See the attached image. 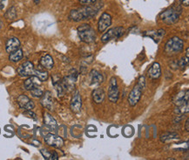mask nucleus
<instances>
[{
    "instance_id": "obj_1",
    "label": "nucleus",
    "mask_w": 189,
    "mask_h": 160,
    "mask_svg": "<svg viewBox=\"0 0 189 160\" xmlns=\"http://www.w3.org/2000/svg\"><path fill=\"white\" fill-rule=\"evenodd\" d=\"M102 6H103L102 2L97 0L93 5H86L84 7L71 11L69 14V19L71 20H73L75 22L90 19L96 16V14L100 10V8H102Z\"/></svg>"
},
{
    "instance_id": "obj_2",
    "label": "nucleus",
    "mask_w": 189,
    "mask_h": 160,
    "mask_svg": "<svg viewBox=\"0 0 189 160\" xmlns=\"http://www.w3.org/2000/svg\"><path fill=\"white\" fill-rule=\"evenodd\" d=\"M146 87V78L144 75H141L139 78L138 83L134 86V88L132 89L128 95V103L130 106L134 107L140 100L142 96V92Z\"/></svg>"
},
{
    "instance_id": "obj_3",
    "label": "nucleus",
    "mask_w": 189,
    "mask_h": 160,
    "mask_svg": "<svg viewBox=\"0 0 189 160\" xmlns=\"http://www.w3.org/2000/svg\"><path fill=\"white\" fill-rule=\"evenodd\" d=\"M78 34L81 41L90 44L96 40V32L94 29L88 24H83L78 27Z\"/></svg>"
},
{
    "instance_id": "obj_4",
    "label": "nucleus",
    "mask_w": 189,
    "mask_h": 160,
    "mask_svg": "<svg viewBox=\"0 0 189 160\" xmlns=\"http://www.w3.org/2000/svg\"><path fill=\"white\" fill-rule=\"evenodd\" d=\"M181 11H182V9L179 6H174V7H171L169 9L163 11L159 17L167 25L175 24L179 20Z\"/></svg>"
},
{
    "instance_id": "obj_5",
    "label": "nucleus",
    "mask_w": 189,
    "mask_h": 160,
    "mask_svg": "<svg viewBox=\"0 0 189 160\" xmlns=\"http://www.w3.org/2000/svg\"><path fill=\"white\" fill-rule=\"evenodd\" d=\"M183 47H184L183 40H180L178 37H174L166 42L165 51L168 54H175L180 53L183 50Z\"/></svg>"
},
{
    "instance_id": "obj_6",
    "label": "nucleus",
    "mask_w": 189,
    "mask_h": 160,
    "mask_svg": "<svg viewBox=\"0 0 189 160\" xmlns=\"http://www.w3.org/2000/svg\"><path fill=\"white\" fill-rule=\"evenodd\" d=\"M125 29L121 26H117L110 29L107 32H105L104 35L101 37V41L103 43H106L112 40H117L120 37L124 35Z\"/></svg>"
},
{
    "instance_id": "obj_7",
    "label": "nucleus",
    "mask_w": 189,
    "mask_h": 160,
    "mask_svg": "<svg viewBox=\"0 0 189 160\" xmlns=\"http://www.w3.org/2000/svg\"><path fill=\"white\" fill-rule=\"evenodd\" d=\"M120 96V90L117 83V79L115 77H112L109 82L108 88V98L112 102H117Z\"/></svg>"
},
{
    "instance_id": "obj_8",
    "label": "nucleus",
    "mask_w": 189,
    "mask_h": 160,
    "mask_svg": "<svg viewBox=\"0 0 189 160\" xmlns=\"http://www.w3.org/2000/svg\"><path fill=\"white\" fill-rule=\"evenodd\" d=\"M34 66L31 61H25L18 68V74L21 77H29L34 75Z\"/></svg>"
},
{
    "instance_id": "obj_9",
    "label": "nucleus",
    "mask_w": 189,
    "mask_h": 160,
    "mask_svg": "<svg viewBox=\"0 0 189 160\" xmlns=\"http://www.w3.org/2000/svg\"><path fill=\"white\" fill-rule=\"evenodd\" d=\"M45 142L50 146L54 148H61L64 145V140L62 137L55 135L53 133H48L45 136Z\"/></svg>"
},
{
    "instance_id": "obj_10",
    "label": "nucleus",
    "mask_w": 189,
    "mask_h": 160,
    "mask_svg": "<svg viewBox=\"0 0 189 160\" xmlns=\"http://www.w3.org/2000/svg\"><path fill=\"white\" fill-rule=\"evenodd\" d=\"M18 104L19 106L20 109H23L25 110H32L34 109L35 104L30 98L25 95H20L18 99Z\"/></svg>"
},
{
    "instance_id": "obj_11",
    "label": "nucleus",
    "mask_w": 189,
    "mask_h": 160,
    "mask_svg": "<svg viewBox=\"0 0 189 160\" xmlns=\"http://www.w3.org/2000/svg\"><path fill=\"white\" fill-rule=\"evenodd\" d=\"M112 25V17L110 14L104 12L101 17H100V20H99V24H98V29L99 32H103L106 30L110 25Z\"/></svg>"
},
{
    "instance_id": "obj_12",
    "label": "nucleus",
    "mask_w": 189,
    "mask_h": 160,
    "mask_svg": "<svg viewBox=\"0 0 189 160\" xmlns=\"http://www.w3.org/2000/svg\"><path fill=\"white\" fill-rule=\"evenodd\" d=\"M70 106H71V110L74 113H78L80 111L81 107H82V100H81V96H80L79 91H76L74 93V95L72 98V101H71Z\"/></svg>"
},
{
    "instance_id": "obj_13",
    "label": "nucleus",
    "mask_w": 189,
    "mask_h": 160,
    "mask_svg": "<svg viewBox=\"0 0 189 160\" xmlns=\"http://www.w3.org/2000/svg\"><path fill=\"white\" fill-rule=\"evenodd\" d=\"M39 86H41V80L35 75L29 76V78L25 80L24 82L25 89L28 90V91H31V89H33L37 87H39Z\"/></svg>"
},
{
    "instance_id": "obj_14",
    "label": "nucleus",
    "mask_w": 189,
    "mask_h": 160,
    "mask_svg": "<svg viewBox=\"0 0 189 160\" xmlns=\"http://www.w3.org/2000/svg\"><path fill=\"white\" fill-rule=\"evenodd\" d=\"M20 47V41L18 38L16 37H11L9 40H7L5 44V50L7 53L10 54L11 52L18 49Z\"/></svg>"
},
{
    "instance_id": "obj_15",
    "label": "nucleus",
    "mask_w": 189,
    "mask_h": 160,
    "mask_svg": "<svg viewBox=\"0 0 189 160\" xmlns=\"http://www.w3.org/2000/svg\"><path fill=\"white\" fill-rule=\"evenodd\" d=\"M165 33L166 32H165V31L163 29H160V30L158 31H147L144 33V36L153 39L155 43H159L162 39V37L165 35Z\"/></svg>"
},
{
    "instance_id": "obj_16",
    "label": "nucleus",
    "mask_w": 189,
    "mask_h": 160,
    "mask_svg": "<svg viewBox=\"0 0 189 160\" xmlns=\"http://www.w3.org/2000/svg\"><path fill=\"white\" fill-rule=\"evenodd\" d=\"M161 75V68L159 63L155 62L148 70V77L152 80H156Z\"/></svg>"
},
{
    "instance_id": "obj_17",
    "label": "nucleus",
    "mask_w": 189,
    "mask_h": 160,
    "mask_svg": "<svg viewBox=\"0 0 189 160\" xmlns=\"http://www.w3.org/2000/svg\"><path fill=\"white\" fill-rule=\"evenodd\" d=\"M39 64L43 68L50 70L54 66V61H53V59H52V57L51 55L46 54L40 59Z\"/></svg>"
},
{
    "instance_id": "obj_18",
    "label": "nucleus",
    "mask_w": 189,
    "mask_h": 160,
    "mask_svg": "<svg viewBox=\"0 0 189 160\" xmlns=\"http://www.w3.org/2000/svg\"><path fill=\"white\" fill-rule=\"evenodd\" d=\"M90 80L92 85H98L103 82L104 76L103 75L97 70H92L90 73Z\"/></svg>"
},
{
    "instance_id": "obj_19",
    "label": "nucleus",
    "mask_w": 189,
    "mask_h": 160,
    "mask_svg": "<svg viewBox=\"0 0 189 160\" xmlns=\"http://www.w3.org/2000/svg\"><path fill=\"white\" fill-rule=\"evenodd\" d=\"M41 97H42L41 102H40L41 104L47 110H52V96L51 95V92L46 91L45 94H43Z\"/></svg>"
},
{
    "instance_id": "obj_20",
    "label": "nucleus",
    "mask_w": 189,
    "mask_h": 160,
    "mask_svg": "<svg viewBox=\"0 0 189 160\" xmlns=\"http://www.w3.org/2000/svg\"><path fill=\"white\" fill-rule=\"evenodd\" d=\"M105 97V93L102 88H98L92 92V99L94 101L95 103H97V104H100L101 102H103Z\"/></svg>"
},
{
    "instance_id": "obj_21",
    "label": "nucleus",
    "mask_w": 189,
    "mask_h": 160,
    "mask_svg": "<svg viewBox=\"0 0 189 160\" xmlns=\"http://www.w3.org/2000/svg\"><path fill=\"white\" fill-rule=\"evenodd\" d=\"M188 89H187L186 93L185 91L179 92L178 95L175 96V98L174 99V103L176 106H179L181 104H183L185 102H188Z\"/></svg>"
},
{
    "instance_id": "obj_22",
    "label": "nucleus",
    "mask_w": 189,
    "mask_h": 160,
    "mask_svg": "<svg viewBox=\"0 0 189 160\" xmlns=\"http://www.w3.org/2000/svg\"><path fill=\"white\" fill-rule=\"evenodd\" d=\"M44 123L47 127H49L51 130H56L58 127V123H57L56 120L48 113L44 114Z\"/></svg>"
},
{
    "instance_id": "obj_23",
    "label": "nucleus",
    "mask_w": 189,
    "mask_h": 160,
    "mask_svg": "<svg viewBox=\"0 0 189 160\" xmlns=\"http://www.w3.org/2000/svg\"><path fill=\"white\" fill-rule=\"evenodd\" d=\"M23 56H24V54H23V50L22 49H17V50L11 52L9 55V60L11 61V62H14V63H17L20 60L23 59Z\"/></svg>"
},
{
    "instance_id": "obj_24",
    "label": "nucleus",
    "mask_w": 189,
    "mask_h": 160,
    "mask_svg": "<svg viewBox=\"0 0 189 160\" xmlns=\"http://www.w3.org/2000/svg\"><path fill=\"white\" fill-rule=\"evenodd\" d=\"M41 154L43 155L44 158L46 160H58L59 159V155L57 154L56 151H49L48 150H40Z\"/></svg>"
},
{
    "instance_id": "obj_25",
    "label": "nucleus",
    "mask_w": 189,
    "mask_h": 160,
    "mask_svg": "<svg viewBox=\"0 0 189 160\" xmlns=\"http://www.w3.org/2000/svg\"><path fill=\"white\" fill-rule=\"evenodd\" d=\"M179 139V134L174 133V132H171V133H166L160 136V141L166 143V142H170V141H174Z\"/></svg>"
},
{
    "instance_id": "obj_26",
    "label": "nucleus",
    "mask_w": 189,
    "mask_h": 160,
    "mask_svg": "<svg viewBox=\"0 0 189 160\" xmlns=\"http://www.w3.org/2000/svg\"><path fill=\"white\" fill-rule=\"evenodd\" d=\"M5 18L8 20H13L17 18V11L15 6H11L6 11L5 14Z\"/></svg>"
},
{
    "instance_id": "obj_27",
    "label": "nucleus",
    "mask_w": 189,
    "mask_h": 160,
    "mask_svg": "<svg viewBox=\"0 0 189 160\" xmlns=\"http://www.w3.org/2000/svg\"><path fill=\"white\" fill-rule=\"evenodd\" d=\"M189 110V102H187L179 106H176L175 112L178 113V115H184L185 113H187Z\"/></svg>"
},
{
    "instance_id": "obj_28",
    "label": "nucleus",
    "mask_w": 189,
    "mask_h": 160,
    "mask_svg": "<svg viewBox=\"0 0 189 160\" xmlns=\"http://www.w3.org/2000/svg\"><path fill=\"white\" fill-rule=\"evenodd\" d=\"M34 75L37 76L41 81H45V80L48 79L49 75L48 73L45 70H42V69H35L34 70Z\"/></svg>"
},
{
    "instance_id": "obj_29",
    "label": "nucleus",
    "mask_w": 189,
    "mask_h": 160,
    "mask_svg": "<svg viewBox=\"0 0 189 160\" xmlns=\"http://www.w3.org/2000/svg\"><path fill=\"white\" fill-rule=\"evenodd\" d=\"M30 92L31 95H32L33 97H36V98H40V97L43 95V94H44V90L41 88V86L37 87V88H35L33 89H31Z\"/></svg>"
},
{
    "instance_id": "obj_30",
    "label": "nucleus",
    "mask_w": 189,
    "mask_h": 160,
    "mask_svg": "<svg viewBox=\"0 0 189 160\" xmlns=\"http://www.w3.org/2000/svg\"><path fill=\"white\" fill-rule=\"evenodd\" d=\"M187 64H188V60L187 58H181L178 61V67H179L182 70H184Z\"/></svg>"
},
{
    "instance_id": "obj_31",
    "label": "nucleus",
    "mask_w": 189,
    "mask_h": 160,
    "mask_svg": "<svg viewBox=\"0 0 189 160\" xmlns=\"http://www.w3.org/2000/svg\"><path fill=\"white\" fill-rule=\"evenodd\" d=\"M78 76H79V74H78L77 70H76V69H73V70L71 71V73H70L68 77H69L70 79H72L73 81H76V80H78Z\"/></svg>"
},
{
    "instance_id": "obj_32",
    "label": "nucleus",
    "mask_w": 189,
    "mask_h": 160,
    "mask_svg": "<svg viewBox=\"0 0 189 160\" xmlns=\"http://www.w3.org/2000/svg\"><path fill=\"white\" fill-rule=\"evenodd\" d=\"M79 1H80L81 4H83V5H92V4H94L97 0H79Z\"/></svg>"
},
{
    "instance_id": "obj_33",
    "label": "nucleus",
    "mask_w": 189,
    "mask_h": 160,
    "mask_svg": "<svg viewBox=\"0 0 189 160\" xmlns=\"http://www.w3.org/2000/svg\"><path fill=\"white\" fill-rule=\"evenodd\" d=\"M25 115H28L30 117H31V118H33L34 120H37V115H36V114L35 113H33L31 110H25Z\"/></svg>"
},
{
    "instance_id": "obj_34",
    "label": "nucleus",
    "mask_w": 189,
    "mask_h": 160,
    "mask_svg": "<svg viewBox=\"0 0 189 160\" xmlns=\"http://www.w3.org/2000/svg\"><path fill=\"white\" fill-rule=\"evenodd\" d=\"M6 0H0V10H3L5 8V3Z\"/></svg>"
},
{
    "instance_id": "obj_35",
    "label": "nucleus",
    "mask_w": 189,
    "mask_h": 160,
    "mask_svg": "<svg viewBox=\"0 0 189 160\" xmlns=\"http://www.w3.org/2000/svg\"><path fill=\"white\" fill-rule=\"evenodd\" d=\"M180 2L185 6H188L189 5V0H180Z\"/></svg>"
},
{
    "instance_id": "obj_36",
    "label": "nucleus",
    "mask_w": 189,
    "mask_h": 160,
    "mask_svg": "<svg viewBox=\"0 0 189 160\" xmlns=\"http://www.w3.org/2000/svg\"><path fill=\"white\" fill-rule=\"evenodd\" d=\"M185 129H186V130H187V131H189V120H188V119L186 121V125H185Z\"/></svg>"
},
{
    "instance_id": "obj_37",
    "label": "nucleus",
    "mask_w": 189,
    "mask_h": 160,
    "mask_svg": "<svg viewBox=\"0 0 189 160\" xmlns=\"http://www.w3.org/2000/svg\"><path fill=\"white\" fill-rule=\"evenodd\" d=\"M189 47H187V53H186V54H187V57H186V58H187V60H188V56H189Z\"/></svg>"
},
{
    "instance_id": "obj_38",
    "label": "nucleus",
    "mask_w": 189,
    "mask_h": 160,
    "mask_svg": "<svg viewBox=\"0 0 189 160\" xmlns=\"http://www.w3.org/2000/svg\"><path fill=\"white\" fill-rule=\"evenodd\" d=\"M40 1H41V0H33L34 4H36V5H39L40 3Z\"/></svg>"
},
{
    "instance_id": "obj_39",
    "label": "nucleus",
    "mask_w": 189,
    "mask_h": 160,
    "mask_svg": "<svg viewBox=\"0 0 189 160\" xmlns=\"http://www.w3.org/2000/svg\"><path fill=\"white\" fill-rule=\"evenodd\" d=\"M2 24H3V23L0 21V30H1V28H2Z\"/></svg>"
}]
</instances>
